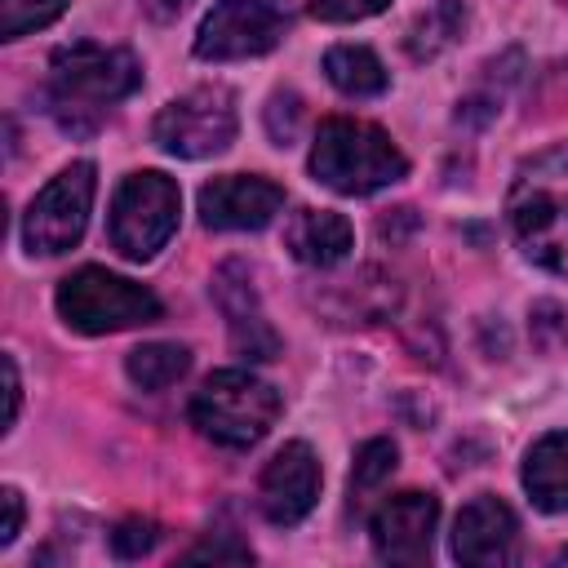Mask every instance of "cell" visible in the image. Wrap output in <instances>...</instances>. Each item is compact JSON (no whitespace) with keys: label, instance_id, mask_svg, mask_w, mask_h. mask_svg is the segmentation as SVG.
<instances>
[{"label":"cell","instance_id":"1","mask_svg":"<svg viewBox=\"0 0 568 568\" xmlns=\"http://www.w3.org/2000/svg\"><path fill=\"white\" fill-rule=\"evenodd\" d=\"M142 84V67L129 49L75 40L49 58V111L71 133H93L111 102L129 98Z\"/></svg>","mask_w":568,"mask_h":568},{"label":"cell","instance_id":"2","mask_svg":"<svg viewBox=\"0 0 568 568\" xmlns=\"http://www.w3.org/2000/svg\"><path fill=\"white\" fill-rule=\"evenodd\" d=\"M506 213L519 248L568 280V142L519 164Z\"/></svg>","mask_w":568,"mask_h":568},{"label":"cell","instance_id":"3","mask_svg":"<svg viewBox=\"0 0 568 568\" xmlns=\"http://www.w3.org/2000/svg\"><path fill=\"white\" fill-rule=\"evenodd\" d=\"M311 173L337 195H373L408 173L404 151L368 120L333 115L320 124L311 146Z\"/></svg>","mask_w":568,"mask_h":568},{"label":"cell","instance_id":"4","mask_svg":"<svg viewBox=\"0 0 568 568\" xmlns=\"http://www.w3.org/2000/svg\"><path fill=\"white\" fill-rule=\"evenodd\" d=\"M280 390L248 368H217L191 395V422L222 448H253L280 417Z\"/></svg>","mask_w":568,"mask_h":568},{"label":"cell","instance_id":"5","mask_svg":"<svg viewBox=\"0 0 568 568\" xmlns=\"http://www.w3.org/2000/svg\"><path fill=\"white\" fill-rule=\"evenodd\" d=\"M58 315L75 333H120L160 320V297L106 266H80L58 284Z\"/></svg>","mask_w":568,"mask_h":568},{"label":"cell","instance_id":"6","mask_svg":"<svg viewBox=\"0 0 568 568\" xmlns=\"http://www.w3.org/2000/svg\"><path fill=\"white\" fill-rule=\"evenodd\" d=\"M178 213H182V191L169 173L160 169L129 173L111 200V244L129 262H146L178 231Z\"/></svg>","mask_w":568,"mask_h":568},{"label":"cell","instance_id":"7","mask_svg":"<svg viewBox=\"0 0 568 568\" xmlns=\"http://www.w3.org/2000/svg\"><path fill=\"white\" fill-rule=\"evenodd\" d=\"M235 98L231 89L222 84H200L182 98H173L155 124H151V138L160 151L169 155H182V160H209V155H222L231 142H235Z\"/></svg>","mask_w":568,"mask_h":568},{"label":"cell","instance_id":"8","mask_svg":"<svg viewBox=\"0 0 568 568\" xmlns=\"http://www.w3.org/2000/svg\"><path fill=\"white\" fill-rule=\"evenodd\" d=\"M93 191H98V169L89 160L67 164L27 209L22 217V244L27 253L40 257H58L67 248L80 244L84 226H89V209H93Z\"/></svg>","mask_w":568,"mask_h":568},{"label":"cell","instance_id":"9","mask_svg":"<svg viewBox=\"0 0 568 568\" xmlns=\"http://www.w3.org/2000/svg\"><path fill=\"white\" fill-rule=\"evenodd\" d=\"M288 9L280 0H222L204 13L195 31V53L204 62L257 58L271 53L288 31Z\"/></svg>","mask_w":568,"mask_h":568},{"label":"cell","instance_id":"10","mask_svg":"<svg viewBox=\"0 0 568 568\" xmlns=\"http://www.w3.org/2000/svg\"><path fill=\"white\" fill-rule=\"evenodd\" d=\"M284 209V191L262 173H222L200 191V222L209 231H262Z\"/></svg>","mask_w":568,"mask_h":568},{"label":"cell","instance_id":"11","mask_svg":"<svg viewBox=\"0 0 568 568\" xmlns=\"http://www.w3.org/2000/svg\"><path fill=\"white\" fill-rule=\"evenodd\" d=\"M435 524H439V501L435 493H395L386 497L373 519H368V532H373V550L386 559V564H422L430 555V537H435Z\"/></svg>","mask_w":568,"mask_h":568},{"label":"cell","instance_id":"12","mask_svg":"<svg viewBox=\"0 0 568 568\" xmlns=\"http://www.w3.org/2000/svg\"><path fill=\"white\" fill-rule=\"evenodd\" d=\"M315 497H320V462H315L311 444L293 439L266 462V470L257 479V506L271 524L288 528L311 515Z\"/></svg>","mask_w":568,"mask_h":568},{"label":"cell","instance_id":"13","mask_svg":"<svg viewBox=\"0 0 568 568\" xmlns=\"http://www.w3.org/2000/svg\"><path fill=\"white\" fill-rule=\"evenodd\" d=\"M213 297L226 315V328H231V346L235 355L244 359H275L280 355V337L275 328L266 324V311L257 302V288H253V275L244 262H226L217 266L213 275Z\"/></svg>","mask_w":568,"mask_h":568},{"label":"cell","instance_id":"14","mask_svg":"<svg viewBox=\"0 0 568 568\" xmlns=\"http://www.w3.org/2000/svg\"><path fill=\"white\" fill-rule=\"evenodd\" d=\"M515 541H519L515 510L493 493L466 501L457 524H453V555L462 564H475V568L510 564L515 559Z\"/></svg>","mask_w":568,"mask_h":568},{"label":"cell","instance_id":"15","mask_svg":"<svg viewBox=\"0 0 568 568\" xmlns=\"http://www.w3.org/2000/svg\"><path fill=\"white\" fill-rule=\"evenodd\" d=\"M351 222L333 209H297L284 226V244L297 262L306 266H337L346 253H351Z\"/></svg>","mask_w":568,"mask_h":568},{"label":"cell","instance_id":"16","mask_svg":"<svg viewBox=\"0 0 568 568\" xmlns=\"http://www.w3.org/2000/svg\"><path fill=\"white\" fill-rule=\"evenodd\" d=\"M524 488L537 510H546V515L568 510V430H550L528 448Z\"/></svg>","mask_w":568,"mask_h":568},{"label":"cell","instance_id":"17","mask_svg":"<svg viewBox=\"0 0 568 568\" xmlns=\"http://www.w3.org/2000/svg\"><path fill=\"white\" fill-rule=\"evenodd\" d=\"M324 75L333 80V89H342L346 98H377L386 93L390 75L382 67V58L364 44H333L324 53Z\"/></svg>","mask_w":568,"mask_h":568},{"label":"cell","instance_id":"18","mask_svg":"<svg viewBox=\"0 0 568 568\" xmlns=\"http://www.w3.org/2000/svg\"><path fill=\"white\" fill-rule=\"evenodd\" d=\"M124 368H129L133 386H142V390H164V386H173V382L191 368V351H186L182 342H142V346L129 351Z\"/></svg>","mask_w":568,"mask_h":568},{"label":"cell","instance_id":"19","mask_svg":"<svg viewBox=\"0 0 568 568\" xmlns=\"http://www.w3.org/2000/svg\"><path fill=\"white\" fill-rule=\"evenodd\" d=\"M462 9H457V0H439V4H430L417 22H413V31H408V53L413 58H435L444 44H453V36L462 31Z\"/></svg>","mask_w":568,"mask_h":568},{"label":"cell","instance_id":"20","mask_svg":"<svg viewBox=\"0 0 568 568\" xmlns=\"http://www.w3.org/2000/svg\"><path fill=\"white\" fill-rule=\"evenodd\" d=\"M67 0H0V40H22L27 31L62 18Z\"/></svg>","mask_w":568,"mask_h":568},{"label":"cell","instance_id":"21","mask_svg":"<svg viewBox=\"0 0 568 568\" xmlns=\"http://www.w3.org/2000/svg\"><path fill=\"white\" fill-rule=\"evenodd\" d=\"M395 462H399V453H395L390 439L359 444L355 448V466H351V493H373L377 484H386L390 470H395Z\"/></svg>","mask_w":568,"mask_h":568},{"label":"cell","instance_id":"22","mask_svg":"<svg viewBox=\"0 0 568 568\" xmlns=\"http://www.w3.org/2000/svg\"><path fill=\"white\" fill-rule=\"evenodd\" d=\"M297 124H302V102H297V93H275V98H271V106H266L271 142H275V146H293Z\"/></svg>","mask_w":568,"mask_h":568},{"label":"cell","instance_id":"23","mask_svg":"<svg viewBox=\"0 0 568 568\" xmlns=\"http://www.w3.org/2000/svg\"><path fill=\"white\" fill-rule=\"evenodd\" d=\"M155 537H160V528H155L151 519L133 515V519L115 524V532H111V550H115L120 559H138V555H146V550L155 546Z\"/></svg>","mask_w":568,"mask_h":568},{"label":"cell","instance_id":"24","mask_svg":"<svg viewBox=\"0 0 568 568\" xmlns=\"http://www.w3.org/2000/svg\"><path fill=\"white\" fill-rule=\"evenodd\" d=\"M306 4L320 22H359V18L382 13L390 0H306Z\"/></svg>","mask_w":568,"mask_h":568},{"label":"cell","instance_id":"25","mask_svg":"<svg viewBox=\"0 0 568 568\" xmlns=\"http://www.w3.org/2000/svg\"><path fill=\"white\" fill-rule=\"evenodd\" d=\"M186 559H191V564H195V559H213V564H222V559H231V564H248L253 550H248L244 541H235V532H222V537H209V541L191 546Z\"/></svg>","mask_w":568,"mask_h":568},{"label":"cell","instance_id":"26","mask_svg":"<svg viewBox=\"0 0 568 568\" xmlns=\"http://www.w3.org/2000/svg\"><path fill=\"white\" fill-rule=\"evenodd\" d=\"M0 501H4V524H0V546H9V541L18 537V528H22V493H18V488H4V493H0Z\"/></svg>","mask_w":568,"mask_h":568},{"label":"cell","instance_id":"27","mask_svg":"<svg viewBox=\"0 0 568 568\" xmlns=\"http://www.w3.org/2000/svg\"><path fill=\"white\" fill-rule=\"evenodd\" d=\"M4 399H9V408H4V426H13V422H18V399H22V382H18V364H13V355H4Z\"/></svg>","mask_w":568,"mask_h":568},{"label":"cell","instance_id":"28","mask_svg":"<svg viewBox=\"0 0 568 568\" xmlns=\"http://www.w3.org/2000/svg\"><path fill=\"white\" fill-rule=\"evenodd\" d=\"M138 4H142V9H146L155 22H169V18H178V13H182L191 0H138Z\"/></svg>","mask_w":568,"mask_h":568},{"label":"cell","instance_id":"29","mask_svg":"<svg viewBox=\"0 0 568 568\" xmlns=\"http://www.w3.org/2000/svg\"><path fill=\"white\" fill-rule=\"evenodd\" d=\"M559 564H568V550H559Z\"/></svg>","mask_w":568,"mask_h":568}]
</instances>
